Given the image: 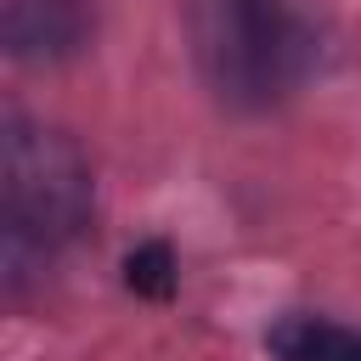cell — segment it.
<instances>
[{"instance_id":"4","label":"cell","mask_w":361,"mask_h":361,"mask_svg":"<svg viewBox=\"0 0 361 361\" xmlns=\"http://www.w3.org/2000/svg\"><path fill=\"white\" fill-rule=\"evenodd\" d=\"M271 361H361V333L327 316H282L265 333Z\"/></svg>"},{"instance_id":"2","label":"cell","mask_w":361,"mask_h":361,"mask_svg":"<svg viewBox=\"0 0 361 361\" xmlns=\"http://www.w3.org/2000/svg\"><path fill=\"white\" fill-rule=\"evenodd\" d=\"M186 39L214 102L237 113L288 102L316 51L310 28L282 0H192Z\"/></svg>"},{"instance_id":"3","label":"cell","mask_w":361,"mask_h":361,"mask_svg":"<svg viewBox=\"0 0 361 361\" xmlns=\"http://www.w3.org/2000/svg\"><path fill=\"white\" fill-rule=\"evenodd\" d=\"M90 0H6V51L17 62H62L90 39Z\"/></svg>"},{"instance_id":"1","label":"cell","mask_w":361,"mask_h":361,"mask_svg":"<svg viewBox=\"0 0 361 361\" xmlns=\"http://www.w3.org/2000/svg\"><path fill=\"white\" fill-rule=\"evenodd\" d=\"M90 220V164L62 135L23 113L0 135V259L6 288H23L56 248H68Z\"/></svg>"},{"instance_id":"5","label":"cell","mask_w":361,"mask_h":361,"mask_svg":"<svg viewBox=\"0 0 361 361\" xmlns=\"http://www.w3.org/2000/svg\"><path fill=\"white\" fill-rule=\"evenodd\" d=\"M124 282H130L135 293L164 299V293L175 288V254H169V243H147V248H135L130 265H124Z\"/></svg>"}]
</instances>
